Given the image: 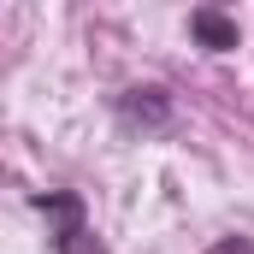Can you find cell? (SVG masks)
Instances as JSON below:
<instances>
[{"label": "cell", "mask_w": 254, "mask_h": 254, "mask_svg": "<svg viewBox=\"0 0 254 254\" xmlns=\"http://www.w3.org/2000/svg\"><path fill=\"white\" fill-rule=\"evenodd\" d=\"M207 254H254V237H219Z\"/></svg>", "instance_id": "obj_4"}, {"label": "cell", "mask_w": 254, "mask_h": 254, "mask_svg": "<svg viewBox=\"0 0 254 254\" xmlns=\"http://www.w3.org/2000/svg\"><path fill=\"white\" fill-rule=\"evenodd\" d=\"M113 113H119V125L142 130V136H160V130H172V95L160 83H130V89L113 95Z\"/></svg>", "instance_id": "obj_2"}, {"label": "cell", "mask_w": 254, "mask_h": 254, "mask_svg": "<svg viewBox=\"0 0 254 254\" xmlns=\"http://www.w3.org/2000/svg\"><path fill=\"white\" fill-rule=\"evenodd\" d=\"M190 36H195V48H207V54H231L243 30H237L231 12H219V6H195V12H190Z\"/></svg>", "instance_id": "obj_3"}, {"label": "cell", "mask_w": 254, "mask_h": 254, "mask_svg": "<svg viewBox=\"0 0 254 254\" xmlns=\"http://www.w3.org/2000/svg\"><path fill=\"white\" fill-rule=\"evenodd\" d=\"M30 207L48 219V243H54V254H107L101 237H95V225H89V201H83L77 190H36Z\"/></svg>", "instance_id": "obj_1"}]
</instances>
